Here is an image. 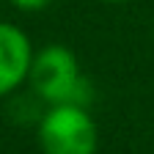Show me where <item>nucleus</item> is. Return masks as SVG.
I'll list each match as a JSON object with an SVG mask.
<instances>
[{"label": "nucleus", "mask_w": 154, "mask_h": 154, "mask_svg": "<svg viewBox=\"0 0 154 154\" xmlns=\"http://www.w3.org/2000/svg\"><path fill=\"white\" fill-rule=\"evenodd\" d=\"M28 83L36 91V96L44 99L47 105L91 102V83L83 77L77 55L63 44H47L38 52H33Z\"/></svg>", "instance_id": "nucleus-1"}, {"label": "nucleus", "mask_w": 154, "mask_h": 154, "mask_svg": "<svg viewBox=\"0 0 154 154\" xmlns=\"http://www.w3.org/2000/svg\"><path fill=\"white\" fill-rule=\"evenodd\" d=\"M42 154H96L99 129L85 105H50L36 129Z\"/></svg>", "instance_id": "nucleus-2"}, {"label": "nucleus", "mask_w": 154, "mask_h": 154, "mask_svg": "<svg viewBox=\"0 0 154 154\" xmlns=\"http://www.w3.org/2000/svg\"><path fill=\"white\" fill-rule=\"evenodd\" d=\"M33 63V44L14 22H0V99L28 83Z\"/></svg>", "instance_id": "nucleus-3"}, {"label": "nucleus", "mask_w": 154, "mask_h": 154, "mask_svg": "<svg viewBox=\"0 0 154 154\" xmlns=\"http://www.w3.org/2000/svg\"><path fill=\"white\" fill-rule=\"evenodd\" d=\"M50 3V0H11V6L19 8V11H38V8H44Z\"/></svg>", "instance_id": "nucleus-4"}, {"label": "nucleus", "mask_w": 154, "mask_h": 154, "mask_svg": "<svg viewBox=\"0 0 154 154\" xmlns=\"http://www.w3.org/2000/svg\"><path fill=\"white\" fill-rule=\"evenodd\" d=\"M102 3H116L119 6V3H129V0H102Z\"/></svg>", "instance_id": "nucleus-5"}]
</instances>
